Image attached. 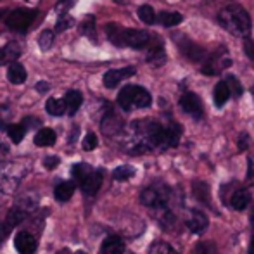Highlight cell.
I'll use <instances>...</instances> for the list:
<instances>
[{"mask_svg":"<svg viewBox=\"0 0 254 254\" xmlns=\"http://www.w3.org/2000/svg\"><path fill=\"white\" fill-rule=\"evenodd\" d=\"M102 185V171L94 170L83 182L80 184V189L83 190L85 195H95Z\"/></svg>","mask_w":254,"mask_h":254,"instance_id":"11","label":"cell"},{"mask_svg":"<svg viewBox=\"0 0 254 254\" xmlns=\"http://www.w3.org/2000/svg\"><path fill=\"white\" fill-rule=\"evenodd\" d=\"M26 69H24L23 66H21L19 63H10L9 64V69H7V78H9V81L10 83H14V85H21V83H24L26 81Z\"/></svg>","mask_w":254,"mask_h":254,"instance_id":"20","label":"cell"},{"mask_svg":"<svg viewBox=\"0 0 254 254\" xmlns=\"http://www.w3.org/2000/svg\"><path fill=\"white\" fill-rule=\"evenodd\" d=\"M249 145V135L248 133H242L239 137V151H246Z\"/></svg>","mask_w":254,"mask_h":254,"instance_id":"44","label":"cell"},{"mask_svg":"<svg viewBox=\"0 0 254 254\" xmlns=\"http://www.w3.org/2000/svg\"><path fill=\"white\" fill-rule=\"evenodd\" d=\"M121 130H123V120H121L118 114H114L113 111L107 113L102 120V131L104 133L111 137V135L121 133Z\"/></svg>","mask_w":254,"mask_h":254,"instance_id":"12","label":"cell"},{"mask_svg":"<svg viewBox=\"0 0 254 254\" xmlns=\"http://www.w3.org/2000/svg\"><path fill=\"white\" fill-rule=\"evenodd\" d=\"M21 125L24 128H35V127H40V121L35 120V118H24V121Z\"/></svg>","mask_w":254,"mask_h":254,"instance_id":"45","label":"cell"},{"mask_svg":"<svg viewBox=\"0 0 254 254\" xmlns=\"http://www.w3.org/2000/svg\"><path fill=\"white\" fill-rule=\"evenodd\" d=\"M131 177H135V168L130 166V164L118 166L116 170L113 171V178L116 182H127V180H130Z\"/></svg>","mask_w":254,"mask_h":254,"instance_id":"29","label":"cell"},{"mask_svg":"<svg viewBox=\"0 0 254 254\" xmlns=\"http://www.w3.org/2000/svg\"><path fill=\"white\" fill-rule=\"evenodd\" d=\"M45 109L51 116H63L66 113V102H64V99H49L45 104Z\"/></svg>","mask_w":254,"mask_h":254,"instance_id":"25","label":"cell"},{"mask_svg":"<svg viewBox=\"0 0 254 254\" xmlns=\"http://www.w3.org/2000/svg\"><path fill=\"white\" fill-rule=\"evenodd\" d=\"M251 201H253V195L248 189H237V190H234L228 204H230L235 211H244L246 207L251 204Z\"/></svg>","mask_w":254,"mask_h":254,"instance_id":"13","label":"cell"},{"mask_svg":"<svg viewBox=\"0 0 254 254\" xmlns=\"http://www.w3.org/2000/svg\"><path fill=\"white\" fill-rule=\"evenodd\" d=\"M195 254H216V246L213 242H199Z\"/></svg>","mask_w":254,"mask_h":254,"instance_id":"39","label":"cell"},{"mask_svg":"<svg viewBox=\"0 0 254 254\" xmlns=\"http://www.w3.org/2000/svg\"><path fill=\"white\" fill-rule=\"evenodd\" d=\"M19 56H21V47L16 42H9L5 47L0 49V66L14 63Z\"/></svg>","mask_w":254,"mask_h":254,"instance_id":"15","label":"cell"},{"mask_svg":"<svg viewBox=\"0 0 254 254\" xmlns=\"http://www.w3.org/2000/svg\"><path fill=\"white\" fill-rule=\"evenodd\" d=\"M225 83H227L228 90H230V95H234V97H241L242 95V85H241V81L234 76V74H228Z\"/></svg>","mask_w":254,"mask_h":254,"instance_id":"36","label":"cell"},{"mask_svg":"<svg viewBox=\"0 0 254 254\" xmlns=\"http://www.w3.org/2000/svg\"><path fill=\"white\" fill-rule=\"evenodd\" d=\"M164 130H166V149L177 147L182 138V127L177 123H171L170 127H166Z\"/></svg>","mask_w":254,"mask_h":254,"instance_id":"24","label":"cell"},{"mask_svg":"<svg viewBox=\"0 0 254 254\" xmlns=\"http://www.w3.org/2000/svg\"><path fill=\"white\" fill-rule=\"evenodd\" d=\"M251 225L254 227V209H253V213H251Z\"/></svg>","mask_w":254,"mask_h":254,"instance_id":"49","label":"cell"},{"mask_svg":"<svg viewBox=\"0 0 254 254\" xmlns=\"http://www.w3.org/2000/svg\"><path fill=\"white\" fill-rule=\"evenodd\" d=\"M106 33L113 45H116V47H125V28H121L120 24H116V23H111L106 26Z\"/></svg>","mask_w":254,"mask_h":254,"instance_id":"18","label":"cell"},{"mask_svg":"<svg viewBox=\"0 0 254 254\" xmlns=\"http://www.w3.org/2000/svg\"><path fill=\"white\" fill-rule=\"evenodd\" d=\"M118 104L123 111L144 109L152 104V95L138 85H127L118 94Z\"/></svg>","mask_w":254,"mask_h":254,"instance_id":"3","label":"cell"},{"mask_svg":"<svg viewBox=\"0 0 254 254\" xmlns=\"http://www.w3.org/2000/svg\"><path fill=\"white\" fill-rule=\"evenodd\" d=\"M54 44V31L51 30H44L40 33V37H38V47H40V51H51Z\"/></svg>","mask_w":254,"mask_h":254,"instance_id":"35","label":"cell"},{"mask_svg":"<svg viewBox=\"0 0 254 254\" xmlns=\"http://www.w3.org/2000/svg\"><path fill=\"white\" fill-rule=\"evenodd\" d=\"M125 242L118 235H109L107 239H104L101 246V254H125Z\"/></svg>","mask_w":254,"mask_h":254,"instance_id":"14","label":"cell"},{"mask_svg":"<svg viewBox=\"0 0 254 254\" xmlns=\"http://www.w3.org/2000/svg\"><path fill=\"white\" fill-rule=\"evenodd\" d=\"M135 73H137V69H135L133 66L121 67V69H111V71H107V73L104 74L102 81H104V85H106L107 88H114V87H118V85H120L123 80L133 76Z\"/></svg>","mask_w":254,"mask_h":254,"instance_id":"9","label":"cell"},{"mask_svg":"<svg viewBox=\"0 0 254 254\" xmlns=\"http://www.w3.org/2000/svg\"><path fill=\"white\" fill-rule=\"evenodd\" d=\"M218 23L235 37H248L251 33V17L248 10L239 3H230L223 7L218 14Z\"/></svg>","mask_w":254,"mask_h":254,"instance_id":"1","label":"cell"},{"mask_svg":"<svg viewBox=\"0 0 254 254\" xmlns=\"http://www.w3.org/2000/svg\"><path fill=\"white\" fill-rule=\"evenodd\" d=\"M182 14L180 12H161L159 14V21L161 24H164V26L171 28V26H177V24L182 23Z\"/></svg>","mask_w":254,"mask_h":254,"instance_id":"30","label":"cell"},{"mask_svg":"<svg viewBox=\"0 0 254 254\" xmlns=\"http://www.w3.org/2000/svg\"><path fill=\"white\" fill-rule=\"evenodd\" d=\"M9 232H10V227H9V225H7L5 221H0V244H2V242L7 239Z\"/></svg>","mask_w":254,"mask_h":254,"instance_id":"43","label":"cell"},{"mask_svg":"<svg viewBox=\"0 0 254 254\" xmlns=\"http://www.w3.org/2000/svg\"><path fill=\"white\" fill-rule=\"evenodd\" d=\"M37 239L30 232H19L14 239V249L19 254H35L37 251Z\"/></svg>","mask_w":254,"mask_h":254,"instance_id":"10","label":"cell"},{"mask_svg":"<svg viewBox=\"0 0 254 254\" xmlns=\"http://www.w3.org/2000/svg\"><path fill=\"white\" fill-rule=\"evenodd\" d=\"M182 51H184L185 56H187L189 59H192V61L204 59V51L201 47H197L194 42H185V44H182Z\"/></svg>","mask_w":254,"mask_h":254,"instance_id":"27","label":"cell"},{"mask_svg":"<svg viewBox=\"0 0 254 254\" xmlns=\"http://www.w3.org/2000/svg\"><path fill=\"white\" fill-rule=\"evenodd\" d=\"M76 2H78V0H57L54 10H56L59 16H61V14H67L74 5H76Z\"/></svg>","mask_w":254,"mask_h":254,"instance_id":"38","label":"cell"},{"mask_svg":"<svg viewBox=\"0 0 254 254\" xmlns=\"http://www.w3.org/2000/svg\"><path fill=\"white\" fill-rule=\"evenodd\" d=\"M171 199V189L164 184L159 185H149L140 192V202L144 206L151 207V209H157V207L168 206Z\"/></svg>","mask_w":254,"mask_h":254,"instance_id":"4","label":"cell"},{"mask_svg":"<svg viewBox=\"0 0 254 254\" xmlns=\"http://www.w3.org/2000/svg\"><path fill=\"white\" fill-rule=\"evenodd\" d=\"M92 171H94V168H92L90 164H85V163H78L71 168V173H73V177H74V180H76L78 185H80L81 182H83L85 178L92 173Z\"/></svg>","mask_w":254,"mask_h":254,"instance_id":"26","label":"cell"},{"mask_svg":"<svg viewBox=\"0 0 254 254\" xmlns=\"http://www.w3.org/2000/svg\"><path fill=\"white\" fill-rule=\"evenodd\" d=\"M151 42V35L144 30H127L125 28V47L131 49H145Z\"/></svg>","mask_w":254,"mask_h":254,"instance_id":"8","label":"cell"},{"mask_svg":"<svg viewBox=\"0 0 254 254\" xmlns=\"http://www.w3.org/2000/svg\"><path fill=\"white\" fill-rule=\"evenodd\" d=\"M0 151L7 152V151H9V149H7V145H5V144H0Z\"/></svg>","mask_w":254,"mask_h":254,"instance_id":"48","label":"cell"},{"mask_svg":"<svg viewBox=\"0 0 254 254\" xmlns=\"http://www.w3.org/2000/svg\"><path fill=\"white\" fill-rule=\"evenodd\" d=\"M154 211L157 213V216H156L157 223H159L163 228H166V230H170V228L175 225V221H177L175 213L170 209V204H168V206H163V207H157V209H154Z\"/></svg>","mask_w":254,"mask_h":254,"instance_id":"17","label":"cell"},{"mask_svg":"<svg viewBox=\"0 0 254 254\" xmlns=\"http://www.w3.org/2000/svg\"><path fill=\"white\" fill-rule=\"evenodd\" d=\"M249 254H254V235L251 237V242H249Z\"/></svg>","mask_w":254,"mask_h":254,"instance_id":"47","label":"cell"},{"mask_svg":"<svg viewBox=\"0 0 254 254\" xmlns=\"http://www.w3.org/2000/svg\"><path fill=\"white\" fill-rule=\"evenodd\" d=\"M138 17H140L142 23L145 24H154L156 23V12L151 5H142L138 7Z\"/></svg>","mask_w":254,"mask_h":254,"instance_id":"34","label":"cell"},{"mask_svg":"<svg viewBox=\"0 0 254 254\" xmlns=\"http://www.w3.org/2000/svg\"><path fill=\"white\" fill-rule=\"evenodd\" d=\"M61 163V159L57 156H47L44 161V166L47 168V170H54V168H57Z\"/></svg>","mask_w":254,"mask_h":254,"instance_id":"42","label":"cell"},{"mask_svg":"<svg viewBox=\"0 0 254 254\" xmlns=\"http://www.w3.org/2000/svg\"><path fill=\"white\" fill-rule=\"evenodd\" d=\"M164 61H166V54H164L163 45H156V47H152L151 51H149L147 54L149 64H152V66H161V64H164Z\"/></svg>","mask_w":254,"mask_h":254,"instance_id":"28","label":"cell"},{"mask_svg":"<svg viewBox=\"0 0 254 254\" xmlns=\"http://www.w3.org/2000/svg\"><path fill=\"white\" fill-rule=\"evenodd\" d=\"M64 102H66V113L69 116H74L81 107V104H83V95L78 90H69L64 95Z\"/></svg>","mask_w":254,"mask_h":254,"instance_id":"16","label":"cell"},{"mask_svg":"<svg viewBox=\"0 0 254 254\" xmlns=\"http://www.w3.org/2000/svg\"><path fill=\"white\" fill-rule=\"evenodd\" d=\"M180 106H182V109H184L189 116L194 118V120H201L202 118V114H204L202 101L195 94H192V92H187V94L182 95Z\"/></svg>","mask_w":254,"mask_h":254,"instance_id":"7","label":"cell"},{"mask_svg":"<svg viewBox=\"0 0 254 254\" xmlns=\"http://www.w3.org/2000/svg\"><path fill=\"white\" fill-rule=\"evenodd\" d=\"M31 163L26 159L19 161H2L0 163V192L14 194L23 178L30 171Z\"/></svg>","mask_w":254,"mask_h":254,"instance_id":"2","label":"cell"},{"mask_svg":"<svg viewBox=\"0 0 254 254\" xmlns=\"http://www.w3.org/2000/svg\"><path fill=\"white\" fill-rule=\"evenodd\" d=\"M149 254H178L175 251V248H171L168 242H163V241H156L151 244L149 248Z\"/></svg>","mask_w":254,"mask_h":254,"instance_id":"32","label":"cell"},{"mask_svg":"<svg viewBox=\"0 0 254 254\" xmlns=\"http://www.w3.org/2000/svg\"><path fill=\"white\" fill-rule=\"evenodd\" d=\"M38 10L37 9H16L7 16L5 24L14 31H26L37 19Z\"/></svg>","mask_w":254,"mask_h":254,"instance_id":"5","label":"cell"},{"mask_svg":"<svg viewBox=\"0 0 254 254\" xmlns=\"http://www.w3.org/2000/svg\"><path fill=\"white\" fill-rule=\"evenodd\" d=\"M192 192H194L197 201L204 202L206 206H211V190H209V185H207L206 182L195 180L194 184H192Z\"/></svg>","mask_w":254,"mask_h":254,"instance_id":"21","label":"cell"},{"mask_svg":"<svg viewBox=\"0 0 254 254\" xmlns=\"http://www.w3.org/2000/svg\"><path fill=\"white\" fill-rule=\"evenodd\" d=\"M74 189H76L74 182H61V184L56 187V190H54V197H56L59 202H67L71 197H73Z\"/></svg>","mask_w":254,"mask_h":254,"instance_id":"19","label":"cell"},{"mask_svg":"<svg viewBox=\"0 0 254 254\" xmlns=\"http://www.w3.org/2000/svg\"><path fill=\"white\" fill-rule=\"evenodd\" d=\"M185 225L187 228L195 235H201L207 230L209 227V218L206 216V213L197 207H190L187 211V216H185Z\"/></svg>","mask_w":254,"mask_h":254,"instance_id":"6","label":"cell"},{"mask_svg":"<svg viewBox=\"0 0 254 254\" xmlns=\"http://www.w3.org/2000/svg\"><path fill=\"white\" fill-rule=\"evenodd\" d=\"M49 88H51V85H49L47 81H38V83H37V92H38V94H47Z\"/></svg>","mask_w":254,"mask_h":254,"instance_id":"46","label":"cell"},{"mask_svg":"<svg viewBox=\"0 0 254 254\" xmlns=\"http://www.w3.org/2000/svg\"><path fill=\"white\" fill-rule=\"evenodd\" d=\"M230 99V90H228L227 83L225 81H218L216 87L213 90V102L216 107H223L227 101Z\"/></svg>","mask_w":254,"mask_h":254,"instance_id":"23","label":"cell"},{"mask_svg":"<svg viewBox=\"0 0 254 254\" xmlns=\"http://www.w3.org/2000/svg\"><path fill=\"white\" fill-rule=\"evenodd\" d=\"M74 24V19L71 16H67V14H61L59 16V19H57V23H56V31H66V30H69L71 26Z\"/></svg>","mask_w":254,"mask_h":254,"instance_id":"37","label":"cell"},{"mask_svg":"<svg viewBox=\"0 0 254 254\" xmlns=\"http://www.w3.org/2000/svg\"><path fill=\"white\" fill-rule=\"evenodd\" d=\"M97 144H99V140H97V135L95 133H87L85 135V138H83V149L85 151H94L95 147H97Z\"/></svg>","mask_w":254,"mask_h":254,"instance_id":"40","label":"cell"},{"mask_svg":"<svg viewBox=\"0 0 254 254\" xmlns=\"http://www.w3.org/2000/svg\"><path fill=\"white\" fill-rule=\"evenodd\" d=\"M244 52L246 56L249 57L251 61H254V40H251V38H244Z\"/></svg>","mask_w":254,"mask_h":254,"instance_id":"41","label":"cell"},{"mask_svg":"<svg viewBox=\"0 0 254 254\" xmlns=\"http://www.w3.org/2000/svg\"><path fill=\"white\" fill-rule=\"evenodd\" d=\"M33 140L35 145H38V147H49V145L56 144V131L52 128H40Z\"/></svg>","mask_w":254,"mask_h":254,"instance_id":"22","label":"cell"},{"mask_svg":"<svg viewBox=\"0 0 254 254\" xmlns=\"http://www.w3.org/2000/svg\"><path fill=\"white\" fill-rule=\"evenodd\" d=\"M24 133H26V128L23 125H9L7 127V135H9V138L14 144H19L24 138Z\"/></svg>","mask_w":254,"mask_h":254,"instance_id":"31","label":"cell"},{"mask_svg":"<svg viewBox=\"0 0 254 254\" xmlns=\"http://www.w3.org/2000/svg\"><path fill=\"white\" fill-rule=\"evenodd\" d=\"M81 33L85 37H88L92 42H95V17L94 16H87L81 23Z\"/></svg>","mask_w":254,"mask_h":254,"instance_id":"33","label":"cell"},{"mask_svg":"<svg viewBox=\"0 0 254 254\" xmlns=\"http://www.w3.org/2000/svg\"><path fill=\"white\" fill-rule=\"evenodd\" d=\"M0 2H2V0H0Z\"/></svg>","mask_w":254,"mask_h":254,"instance_id":"51","label":"cell"},{"mask_svg":"<svg viewBox=\"0 0 254 254\" xmlns=\"http://www.w3.org/2000/svg\"><path fill=\"white\" fill-rule=\"evenodd\" d=\"M76 254H83V253H76Z\"/></svg>","mask_w":254,"mask_h":254,"instance_id":"50","label":"cell"}]
</instances>
